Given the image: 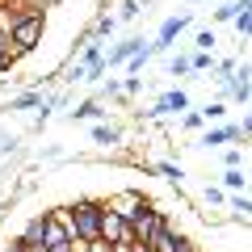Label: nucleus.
Wrapping results in <instances>:
<instances>
[{
	"instance_id": "nucleus-1",
	"label": "nucleus",
	"mask_w": 252,
	"mask_h": 252,
	"mask_svg": "<svg viewBox=\"0 0 252 252\" xmlns=\"http://www.w3.org/2000/svg\"><path fill=\"white\" fill-rule=\"evenodd\" d=\"M59 210H63V223L72 227L76 240H84V244L101 240V215H105V202H97V198H76L72 206H59Z\"/></svg>"
},
{
	"instance_id": "nucleus-2",
	"label": "nucleus",
	"mask_w": 252,
	"mask_h": 252,
	"mask_svg": "<svg viewBox=\"0 0 252 252\" xmlns=\"http://www.w3.org/2000/svg\"><path fill=\"white\" fill-rule=\"evenodd\" d=\"M42 30H46V13L42 9H30L17 17V26H13V55H30L38 42H42Z\"/></svg>"
},
{
	"instance_id": "nucleus-3",
	"label": "nucleus",
	"mask_w": 252,
	"mask_h": 252,
	"mask_svg": "<svg viewBox=\"0 0 252 252\" xmlns=\"http://www.w3.org/2000/svg\"><path fill=\"white\" fill-rule=\"evenodd\" d=\"M101 202H105L109 210H118L126 223H135V219L143 215L147 206H152V198H143L139 189H118V193H109V198H101Z\"/></svg>"
},
{
	"instance_id": "nucleus-4",
	"label": "nucleus",
	"mask_w": 252,
	"mask_h": 252,
	"mask_svg": "<svg viewBox=\"0 0 252 252\" xmlns=\"http://www.w3.org/2000/svg\"><path fill=\"white\" fill-rule=\"evenodd\" d=\"M189 26H193V13H189V9H185V13H172V17H164V21H160V34L152 38V55H164Z\"/></svg>"
},
{
	"instance_id": "nucleus-5",
	"label": "nucleus",
	"mask_w": 252,
	"mask_h": 252,
	"mask_svg": "<svg viewBox=\"0 0 252 252\" xmlns=\"http://www.w3.org/2000/svg\"><path fill=\"white\" fill-rule=\"evenodd\" d=\"M168 219H172V215H164L160 206H147L143 215H139L135 223H130V231H135V240H139V244H152L156 235H160L164 227H168Z\"/></svg>"
},
{
	"instance_id": "nucleus-6",
	"label": "nucleus",
	"mask_w": 252,
	"mask_h": 252,
	"mask_svg": "<svg viewBox=\"0 0 252 252\" xmlns=\"http://www.w3.org/2000/svg\"><path fill=\"white\" fill-rule=\"evenodd\" d=\"M101 240L114 244V248H118V244H139L135 231H130V223H126L118 210H109V206H105V215H101Z\"/></svg>"
},
{
	"instance_id": "nucleus-7",
	"label": "nucleus",
	"mask_w": 252,
	"mask_h": 252,
	"mask_svg": "<svg viewBox=\"0 0 252 252\" xmlns=\"http://www.w3.org/2000/svg\"><path fill=\"white\" fill-rule=\"evenodd\" d=\"M240 139H244L240 122H223V126H206L198 135V147H223V143H240Z\"/></svg>"
},
{
	"instance_id": "nucleus-8",
	"label": "nucleus",
	"mask_w": 252,
	"mask_h": 252,
	"mask_svg": "<svg viewBox=\"0 0 252 252\" xmlns=\"http://www.w3.org/2000/svg\"><path fill=\"white\" fill-rule=\"evenodd\" d=\"M143 46H147V42H143L139 34H130V38H122V42H114V46L105 51V67H126V63L135 59Z\"/></svg>"
},
{
	"instance_id": "nucleus-9",
	"label": "nucleus",
	"mask_w": 252,
	"mask_h": 252,
	"mask_svg": "<svg viewBox=\"0 0 252 252\" xmlns=\"http://www.w3.org/2000/svg\"><path fill=\"white\" fill-rule=\"evenodd\" d=\"M46 223H51V210H38V215L30 219L26 227H21L17 240L26 244V248H42V240H46Z\"/></svg>"
},
{
	"instance_id": "nucleus-10",
	"label": "nucleus",
	"mask_w": 252,
	"mask_h": 252,
	"mask_svg": "<svg viewBox=\"0 0 252 252\" xmlns=\"http://www.w3.org/2000/svg\"><path fill=\"white\" fill-rule=\"evenodd\" d=\"M67 118H72V122H93V126H97V122H105V118H109V109L101 105L97 97H89V101H80V105H76Z\"/></svg>"
},
{
	"instance_id": "nucleus-11",
	"label": "nucleus",
	"mask_w": 252,
	"mask_h": 252,
	"mask_svg": "<svg viewBox=\"0 0 252 252\" xmlns=\"http://www.w3.org/2000/svg\"><path fill=\"white\" fill-rule=\"evenodd\" d=\"M42 105H46L42 89H26V93H17V97H9V105H4V109H17V114H26V109H42Z\"/></svg>"
},
{
	"instance_id": "nucleus-12",
	"label": "nucleus",
	"mask_w": 252,
	"mask_h": 252,
	"mask_svg": "<svg viewBox=\"0 0 252 252\" xmlns=\"http://www.w3.org/2000/svg\"><path fill=\"white\" fill-rule=\"evenodd\" d=\"M89 135H93V143H101V147H118V143H122V126H114V122H97Z\"/></svg>"
},
{
	"instance_id": "nucleus-13",
	"label": "nucleus",
	"mask_w": 252,
	"mask_h": 252,
	"mask_svg": "<svg viewBox=\"0 0 252 252\" xmlns=\"http://www.w3.org/2000/svg\"><path fill=\"white\" fill-rule=\"evenodd\" d=\"M181 235H185V231H177V223L168 219V227H164V231L156 235L147 248H152V252H177V240H181Z\"/></svg>"
},
{
	"instance_id": "nucleus-14",
	"label": "nucleus",
	"mask_w": 252,
	"mask_h": 252,
	"mask_svg": "<svg viewBox=\"0 0 252 252\" xmlns=\"http://www.w3.org/2000/svg\"><path fill=\"white\" fill-rule=\"evenodd\" d=\"M202 118H206V126H210V122L223 126V122H227V101H206V105H202Z\"/></svg>"
},
{
	"instance_id": "nucleus-15",
	"label": "nucleus",
	"mask_w": 252,
	"mask_h": 252,
	"mask_svg": "<svg viewBox=\"0 0 252 252\" xmlns=\"http://www.w3.org/2000/svg\"><path fill=\"white\" fill-rule=\"evenodd\" d=\"M114 30H118V17H114V13H101V17L93 21V38H97V42H101V38H109Z\"/></svg>"
},
{
	"instance_id": "nucleus-16",
	"label": "nucleus",
	"mask_w": 252,
	"mask_h": 252,
	"mask_svg": "<svg viewBox=\"0 0 252 252\" xmlns=\"http://www.w3.org/2000/svg\"><path fill=\"white\" fill-rule=\"evenodd\" d=\"M168 76H193V55H172L168 59Z\"/></svg>"
},
{
	"instance_id": "nucleus-17",
	"label": "nucleus",
	"mask_w": 252,
	"mask_h": 252,
	"mask_svg": "<svg viewBox=\"0 0 252 252\" xmlns=\"http://www.w3.org/2000/svg\"><path fill=\"white\" fill-rule=\"evenodd\" d=\"M156 172H160L164 181H172V185H181V181H185V168H181V164H172V160H160V164H156Z\"/></svg>"
},
{
	"instance_id": "nucleus-18",
	"label": "nucleus",
	"mask_w": 252,
	"mask_h": 252,
	"mask_svg": "<svg viewBox=\"0 0 252 252\" xmlns=\"http://www.w3.org/2000/svg\"><path fill=\"white\" fill-rule=\"evenodd\" d=\"M215 51H193V76H202V72H215Z\"/></svg>"
},
{
	"instance_id": "nucleus-19",
	"label": "nucleus",
	"mask_w": 252,
	"mask_h": 252,
	"mask_svg": "<svg viewBox=\"0 0 252 252\" xmlns=\"http://www.w3.org/2000/svg\"><path fill=\"white\" fill-rule=\"evenodd\" d=\"M139 13H143V0H122V4H118V13H114V17H118V21H135Z\"/></svg>"
},
{
	"instance_id": "nucleus-20",
	"label": "nucleus",
	"mask_w": 252,
	"mask_h": 252,
	"mask_svg": "<svg viewBox=\"0 0 252 252\" xmlns=\"http://www.w3.org/2000/svg\"><path fill=\"white\" fill-rule=\"evenodd\" d=\"M244 181H248V177H244V168H223V189L240 193V189H244Z\"/></svg>"
},
{
	"instance_id": "nucleus-21",
	"label": "nucleus",
	"mask_w": 252,
	"mask_h": 252,
	"mask_svg": "<svg viewBox=\"0 0 252 252\" xmlns=\"http://www.w3.org/2000/svg\"><path fill=\"white\" fill-rule=\"evenodd\" d=\"M202 126H206V118H202V109H189V114L181 118V130H189V135H193V130H202Z\"/></svg>"
},
{
	"instance_id": "nucleus-22",
	"label": "nucleus",
	"mask_w": 252,
	"mask_h": 252,
	"mask_svg": "<svg viewBox=\"0 0 252 252\" xmlns=\"http://www.w3.org/2000/svg\"><path fill=\"white\" fill-rule=\"evenodd\" d=\"M202 198H206L210 206H223V202H231V198H227V189H223V185H206V193H202Z\"/></svg>"
},
{
	"instance_id": "nucleus-23",
	"label": "nucleus",
	"mask_w": 252,
	"mask_h": 252,
	"mask_svg": "<svg viewBox=\"0 0 252 252\" xmlns=\"http://www.w3.org/2000/svg\"><path fill=\"white\" fill-rule=\"evenodd\" d=\"M193 51H215V30H198V38H193Z\"/></svg>"
},
{
	"instance_id": "nucleus-24",
	"label": "nucleus",
	"mask_w": 252,
	"mask_h": 252,
	"mask_svg": "<svg viewBox=\"0 0 252 252\" xmlns=\"http://www.w3.org/2000/svg\"><path fill=\"white\" fill-rule=\"evenodd\" d=\"M143 93V76H126L122 80V97H139Z\"/></svg>"
},
{
	"instance_id": "nucleus-25",
	"label": "nucleus",
	"mask_w": 252,
	"mask_h": 252,
	"mask_svg": "<svg viewBox=\"0 0 252 252\" xmlns=\"http://www.w3.org/2000/svg\"><path fill=\"white\" fill-rule=\"evenodd\" d=\"M231 210L248 219V215H252V198H244V193H231Z\"/></svg>"
},
{
	"instance_id": "nucleus-26",
	"label": "nucleus",
	"mask_w": 252,
	"mask_h": 252,
	"mask_svg": "<svg viewBox=\"0 0 252 252\" xmlns=\"http://www.w3.org/2000/svg\"><path fill=\"white\" fill-rule=\"evenodd\" d=\"M235 34H240V38H252V9L235 17Z\"/></svg>"
},
{
	"instance_id": "nucleus-27",
	"label": "nucleus",
	"mask_w": 252,
	"mask_h": 252,
	"mask_svg": "<svg viewBox=\"0 0 252 252\" xmlns=\"http://www.w3.org/2000/svg\"><path fill=\"white\" fill-rule=\"evenodd\" d=\"M240 164H244V152L240 147H227L223 152V168H240Z\"/></svg>"
},
{
	"instance_id": "nucleus-28",
	"label": "nucleus",
	"mask_w": 252,
	"mask_h": 252,
	"mask_svg": "<svg viewBox=\"0 0 252 252\" xmlns=\"http://www.w3.org/2000/svg\"><path fill=\"white\" fill-rule=\"evenodd\" d=\"M240 130H244V139H252V109L244 114V122H240Z\"/></svg>"
},
{
	"instance_id": "nucleus-29",
	"label": "nucleus",
	"mask_w": 252,
	"mask_h": 252,
	"mask_svg": "<svg viewBox=\"0 0 252 252\" xmlns=\"http://www.w3.org/2000/svg\"><path fill=\"white\" fill-rule=\"evenodd\" d=\"M177 252H198V248H193V240H189V235H181V240H177Z\"/></svg>"
},
{
	"instance_id": "nucleus-30",
	"label": "nucleus",
	"mask_w": 252,
	"mask_h": 252,
	"mask_svg": "<svg viewBox=\"0 0 252 252\" xmlns=\"http://www.w3.org/2000/svg\"><path fill=\"white\" fill-rule=\"evenodd\" d=\"M89 252H114V244H105V240H93V244H89Z\"/></svg>"
},
{
	"instance_id": "nucleus-31",
	"label": "nucleus",
	"mask_w": 252,
	"mask_h": 252,
	"mask_svg": "<svg viewBox=\"0 0 252 252\" xmlns=\"http://www.w3.org/2000/svg\"><path fill=\"white\" fill-rule=\"evenodd\" d=\"M4 252H30V248H26L21 240H13V244H4Z\"/></svg>"
},
{
	"instance_id": "nucleus-32",
	"label": "nucleus",
	"mask_w": 252,
	"mask_h": 252,
	"mask_svg": "<svg viewBox=\"0 0 252 252\" xmlns=\"http://www.w3.org/2000/svg\"><path fill=\"white\" fill-rule=\"evenodd\" d=\"M130 252H152V248H147V244H135V248H130Z\"/></svg>"
}]
</instances>
